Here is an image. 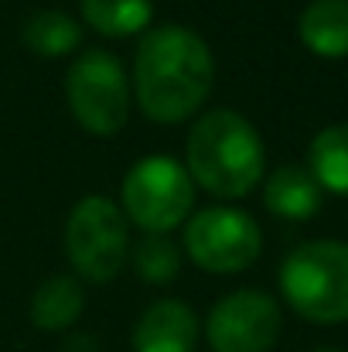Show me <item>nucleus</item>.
<instances>
[{
	"mask_svg": "<svg viewBox=\"0 0 348 352\" xmlns=\"http://www.w3.org/2000/svg\"><path fill=\"white\" fill-rule=\"evenodd\" d=\"M297 34L308 52L321 58L348 55V0H314L301 10Z\"/></svg>",
	"mask_w": 348,
	"mask_h": 352,
	"instance_id": "11",
	"label": "nucleus"
},
{
	"mask_svg": "<svg viewBox=\"0 0 348 352\" xmlns=\"http://www.w3.org/2000/svg\"><path fill=\"white\" fill-rule=\"evenodd\" d=\"M65 253L79 277L93 284L113 280L130 256V226H126L123 209L103 195L82 199L69 212Z\"/></svg>",
	"mask_w": 348,
	"mask_h": 352,
	"instance_id": "5",
	"label": "nucleus"
},
{
	"mask_svg": "<svg viewBox=\"0 0 348 352\" xmlns=\"http://www.w3.org/2000/svg\"><path fill=\"white\" fill-rule=\"evenodd\" d=\"M280 291L308 322H348V243L314 239L297 246L280 267Z\"/></svg>",
	"mask_w": 348,
	"mask_h": 352,
	"instance_id": "3",
	"label": "nucleus"
},
{
	"mask_svg": "<svg viewBox=\"0 0 348 352\" xmlns=\"http://www.w3.org/2000/svg\"><path fill=\"white\" fill-rule=\"evenodd\" d=\"M195 342L198 318L185 301L174 298L154 301L133 329V352H195Z\"/></svg>",
	"mask_w": 348,
	"mask_h": 352,
	"instance_id": "9",
	"label": "nucleus"
},
{
	"mask_svg": "<svg viewBox=\"0 0 348 352\" xmlns=\"http://www.w3.org/2000/svg\"><path fill=\"white\" fill-rule=\"evenodd\" d=\"M185 250L202 270L239 274L249 263H256L263 250V233L249 212L212 206V209H202L195 219H188Z\"/></svg>",
	"mask_w": 348,
	"mask_h": 352,
	"instance_id": "7",
	"label": "nucleus"
},
{
	"mask_svg": "<svg viewBox=\"0 0 348 352\" xmlns=\"http://www.w3.org/2000/svg\"><path fill=\"white\" fill-rule=\"evenodd\" d=\"M82 17L93 31L106 38H130L150 28L154 3L150 0H82Z\"/></svg>",
	"mask_w": 348,
	"mask_h": 352,
	"instance_id": "15",
	"label": "nucleus"
},
{
	"mask_svg": "<svg viewBox=\"0 0 348 352\" xmlns=\"http://www.w3.org/2000/svg\"><path fill=\"white\" fill-rule=\"evenodd\" d=\"M314 352H342V349H314Z\"/></svg>",
	"mask_w": 348,
	"mask_h": 352,
	"instance_id": "17",
	"label": "nucleus"
},
{
	"mask_svg": "<svg viewBox=\"0 0 348 352\" xmlns=\"http://www.w3.org/2000/svg\"><path fill=\"white\" fill-rule=\"evenodd\" d=\"M263 206L280 219H311L321 209V185L301 164L277 168L263 185Z\"/></svg>",
	"mask_w": 348,
	"mask_h": 352,
	"instance_id": "10",
	"label": "nucleus"
},
{
	"mask_svg": "<svg viewBox=\"0 0 348 352\" xmlns=\"http://www.w3.org/2000/svg\"><path fill=\"white\" fill-rule=\"evenodd\" d=\"M188 175L209 195L242 199L263 182L266 154L256 126L235 110H212L188 133Z\"/></svg>",
	"mask_w": 348,
	"mask_h": 352,
	"instance_id": "2",
	"label": "nucleus"
},
{
	"mask_svg": "<svg viewBox=\"0 0 348 352\" xmlns=\"http://www.w3.org/2000/svg\"><path fill=\"white\" fill-rule=\"evenodd\" d=\"M82 305H86V294H82L79 280L69 274H55L38 284V291L31 298V322L41 332H65L82 315Z\"/></svg>",
	"mask_w": 348,
	"mask_h": 352,
	"instance_id": "12",
	"label": "nucleus"
},
{
	"mask_svg": "<svg viewBox=\"0 0 348 352\" xmlns=\"http://www.w3.org/2000/svg\"><path fill=\"white\" fill-rule=\"evenodd\" d=\"M212 352H270L280 339V305L256 287L226 294L205 318Z\"/></svg>",
	"mask_w": 348,
	"mask_h": 352,
	"instance_id": "8",
	"label": "nucleus"
},
{
	"mask_svg": "<svg viewBox=\"0 0 348 352\" xmlns=\"http://www.w3.org/2000/svg\"><path fill=\"white\" fill-rule=\"evenodd\" d=\"M311 161V175L321 185V192H335V195H348V123H335L325 126L308 151Z\"/></svg>",
	"mask_w": 348,
	"mask_h": 352,
	"instance_id": "14",
	"label": "nucleus"
},
{
	"mask_svg": "<svg viewBox=\"0 0 348 352\" xmlns=\"http://www.w3.org/2000/svg\"><path fill=\"white\" fill-rule=\"evenodd\" d=\"M21 41L38 58H62L79 48L82 31H79V21L69 17L65 10H34L21 24Z\"/></svg>",
	"mask_w": 348,
	"mask_h": 352,
	"instance_id": "13",
	"label": "nucleus"
},
{
	"mask_svg": "<svg viewBox=\"0 0 348 352\" xmlns=\"http://www.w3.org/2000/svg\"><path fill=\"white\" fill-rule=\"evenodd\" d=\"M216 82V62L205 38L185 24L150 28L133 58V93L143 117L181 123L202 110Z\"/></svg>",
	"mask_w": 348,
	"mask_h": 352,
	"instance_id": "1",
	"label": "nucleus"
},
{
	"mask_svg": "<svg viewBox=\"0 0 348 352\" xmlns=\"http://www.w3.org/2000/svg\"><path fill=\"white\" fill-rule=\"evenodd\" d=\"M69 110L79 126L96 137L123 130L130 117V79L119 58L110 52H86L69 65L65 76Z\"/></svg>",
	"mask_w": 348,
	"mask_h": 352,
	"instance_id": "6",
	"label": "nucleus"
},
{
	"mask_svg": "<svg viewBox=\"0 0 348 352\" xmlns=\"http://www.w3.org/2000/svg\"><path fill=\"white\" fill-rule=\"evenodd\" d=\"M133 267L147 284H171L181 270V253L164 233H147L133 246Z\"/></svg>",
	"mask_w": 348,
	"mask_h": 352,
	"instance_id": "16",
	"label": "nucleus"
},
{
	"mask_svg": "<svg viewBox=\"0 0 348 352\" xmlns=\"http://www.w3.org/2000/svg\"><path fill=\"white\" fill-rule=\"evenodd\" d=\"M123 216L143 233H171L181 226L195 206V182L188 168L174 157L150 154L123 175Z\"/></svg>",
	"mask_w": 348,
	"mask_h": 352,
	"instance_id": "4",
	"label": "nucleus"
}]
</instances>
